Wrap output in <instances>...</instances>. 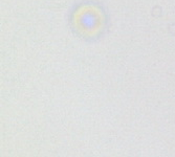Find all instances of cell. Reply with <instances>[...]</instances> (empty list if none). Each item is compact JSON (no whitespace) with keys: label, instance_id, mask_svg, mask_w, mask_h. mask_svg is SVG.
Wrapping results in <instances>:
<instances>
[{"label":"cell","instance_id":"1","mask_svg":"<svg viewBox=\"0 0 175 157\" xmlns=\"http://www.w3.org/2000/svg\"><path fill=\"white\" fill-rule=\"evenodd\" d=\"M67 21L72 34L85 42L99 41L109 28L107 11L94 0L76 2L68 12Z\"/></svg>","mask_w":175,"mask_h":157}]
</instances>
